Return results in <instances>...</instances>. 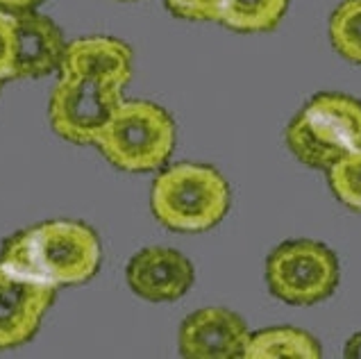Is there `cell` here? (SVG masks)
<instances>
[{"mask_svg":"<svg viewBox=\"0 0 361 359\" xmlns=\"http://www.w3.org/2000/svg\"><path fill=\"white\" fill-rule=\"evenodd\" d=\"M100 257V239L89 225L46 221L9 237L0 252V264L23 278L73 286L94 278Z\"/></svg>","mask_w":361,"mask_h":359,"instance_id":"obj_1","label":"cell"},{"mask_svg":"<svg viewBox=\"0 0 361 359\" xmlns=\"http://www.w3.org/2000/svg\"><path fill=\"white\" fill-rule=\"evenodd\" d=\"M150 207L154 219L169 230H212L230 209L228 180L204 164H175L152 182Z\"/></svg>","mask_w":361,"mask_h":359,"instance_id":"obj_2","label":"cell"},{"mask_svg":"<svg viewBox=\"0 0 361 359\" xmlns=\"http://www.w3.org/2000/svg\"><path fill=\"white\" fill-rule=\"evenodd\" d=\"M288 150L307 166L332 169L361 150V102L345 94H318L286 128Z\"/></svg>","mask_w":361,"mask_h":359,"instance_id":"obj_3","label":"cell"},{"mask_svg":"<svg viewBox=\"0 0 361 359\" xmlns=\"http://www.w3.org/2000/svg\"><path fill=\"white\" fill-rule=\"evenodd\" d=\"M96 146L121 171H157L175 148V123L166 109L150 100H123Z\"/></svg>","mask_w":361,"mask_h":359,"instance_id":"obj_4","label":"cell"},{"mask_svg":"<svg viewBox=\"0 0 361 359\" xmlns=\"http://www.w3.org/2000/svg\"><path fill=\"white\" fill-rule=\"evenodd\" d=\"M126 82L98 75H59L48 102L50 126L71 143H96L123 102Z\"/></svg>","mask_w":361,"mask_h":359,"instance_id":"obj_5","label":"cell"},{"mask_svg":"<svg viewBox=\"0 0 361 359\" xmlns=\"http://www.w3.org/2000/svg\"><path fill=\"white\" fill-rule=\"evenodd\" d=\"M268 289L288 305H314L334 293L338 262L327 245L298 239L284 241L266 260Z\"/></svg>","mask_w":361,"mask_h":359,"instance_id":"obj_6","label":"cell"},{"mask_svg":"<svg viewBox=\"0 0 361 359\" xmlns=\"http://www.w3.org/2000/svg\"><path fill=\"white\" fill-rule=\"evenodd\" d=\"M55 289L57 286L48 282L5 269L0 275V351L18 348L32 339L55 300Z\"/></svg>","mask_w":361,"mask_h":359,"instance_id":"obj_7","label":"cell"},{"mask_svg":"<svg viewBox=\"0 0 361 359\" xmlns=\"http://www.w3.org/2000/svg\"><path fill=\"white\" fill-rule=\"evenodd\" d=\"M250 339L239 314L223 307L193 312L180 327V355L187 359H236Z\"/></svg>","mask_w":361,"mask_h":359,"instance_id":"obj_8","label":"cell"},{"mask_svg":"<svg viewBox=\"0 0 361 359\" xmlns=\"http://www.w3.org/2000/svg\"><path fill=\"white\" fill-rule=\"evenodd\" d=\"M126 278L130 289L143 300H178L191 289L193 266L182 252L164 245H148L128 264Z\"/></svg>","mask_w":361,"mask_h":359,"instance_id":"obj_9","label":"cell"},{"mask_svg":"<svg viewBox=\"0 0 361 359\" xmlns=\"http://www.w3.org/2000/svg\"><path fill=\"white\" fill-rule=\"evenodd\" d=\"M16 16V73L14 80H37L59 71L66 41L61 30L32 9Z\"/></svg>","mask_w":361,"mask_h":359,"instance_id":"obj_10","label":"cell"},{"mask_svg":"<svg viewBox=\"0 0 361 359\" xmlns=\"http://www.w3.org/2000/svg\"><path fill=\"white\" fill-rule=\"evenodd\" d=\"M59 75L114 78L128 85L132 80V50L111 37H82L66 44Z\"/></svg>","mask_w":361,"mask_h":359,"instance_id":"obj_11","label":"cell"},{"mask_svg":"<svg viewBox=\"0 0 361 359\" xmlns=\"http://www.w3.org/2000/svg\"><path fill=\"white\" fill-rule=\"evenodd\" d=\"M245 359H318L321 346L312 334L295 327H268L250 334Z\"/></svg>","mask_w":361,"mask_h":359,"instance_id":"obj_12","label":"cell"},{"mask_svg":"<svg viewBox=\"0 0 361 359\" xmlns=\"http://www.w3.org/2000/svg\"><path fill=\"white\" fill-rule=\"evenodd\" d=\"M288 0H230L223 25L236 32H268L286 14Z\"/></svg>","mask_w":361,"mask_h":359,"instance_id":"obj_13","label":"cell"},{"mask_svg":"<svg viewBox=\"0 0 361 359\" xmlns=\"http://www.w3.org/2000/svg\"><path fill=\"white\" fill-rule=\"evenodd\" d=\"M329 41L341 57L361 64V0H343L329 16Z\"/></svg>","mask_w":361,"mask_h":359,"instance_id":"obj_14","label":"cell"},{"mask_svg":"<svg viewBox=\"0 0 361 359\" xmlns=\"http://www.w3.org/2000/svg\"><path fill=\"white\" fill-rule=\"evenodd\" d=\"M327 180L334 196L345 207L361 214V150L341 157L332 169H327Z\"/></svg>","mask_w":361,"mask_h":359,"instance_id":"obj_15","label":"cell"},{"mask_svg":"<svg viewBox=\"0 0 361 359\" xmlns=\"http://www.w3.org/2000/svg\"><path fill=\"white\" fill-rule=\"evenodd\" d=\"M230 0H166V7L173 16L187 20H207L223 23Z\"/></svg>","mask_w":361,"mask_h":359,"instance_id":"obj_16","label":"cell"},{"mask_svg":"<svg viewBox=\"0 0 361 359\" xmlns=\"http://www.w3.org/2000/svg\"><path fill=\"white\" fill-rule=\"evenodd\" d=\"M16 73V16L0 9V80H14Z\"/></svg>","mask_w":361,"mask_h":359,"instance_id":"obj_17","label":"cell"},{"mask_svg":"<svg viewBox=\"0 0 361 359\" xmlns=\"http://www.w3.org/2000/svg\"><path fill=\"white\" fill-rule=\"evenodd\" d=\"M41 0H0V9L18 14V12H27V9H35Z\"/></svg>","mask_w":361,"mask_h":359,"instance_id":"obj_18","label":"cell"},{"mask_svg":"<svg viewBox=\"0 0 361 359\" xmlns=\"http://www.w3.org/2000/svg\"><path fill=\"white\" fill-rule=\"evenodd\" d=\"M343 355L345 357H357V359H361V332H357L353 339L345 343V353Z\"/></svg>","mask_w":361,"mask_h":359,"instance_id":"obj_19","label":"cell"},{"mask_svg":"<svg viewBox=\"0 0 361 359\" xmlns=\"http://www.w3.org/2000/svg\"><path fill=\"white\" fill-rule=\"evenodd\" d=\"M5 273V269H3V266H0V275H3Z\"/></svg>","mask_w":361,"mask_h":359,"instance_id":"obj_20","label":"cell"},{"mask_svg":"<svg viewBox=\"0 0 361 359\" xmlns=\"http://www.w3.org/2000/svg\"><path fill=\"white\" fill-rule=\"evenodd\" d=\"M123 3H134V0H123Z\"/></svg>","mask_w":361,"mask_h":359,"instance_id":"obj_21","label":"cell"},{"mask_svg":"<svg viewBox=\"0 0 361 359\" xmlns=\"http://www.w3.org/2000/svg\"><path fill=\"white\" fill-rule=\"evenodd\" d=\"M0 85H3V80H0Z\"/></svg>","mask_w":361,"mask_h":359,"instance_id":"obj_22","label":"cell"}]
</instances>
